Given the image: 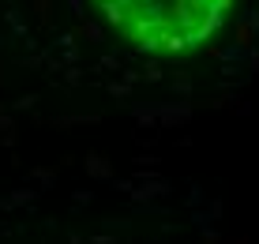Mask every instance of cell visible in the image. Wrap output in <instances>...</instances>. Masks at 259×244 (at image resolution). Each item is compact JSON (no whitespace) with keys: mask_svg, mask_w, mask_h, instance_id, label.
Listing matches in <instances>:
<instances>
[{"mask_svg":"<svg viewBox=\"0 0 259 244\" xmlns=\"http://www.w3.org/2000/svg\"><path fill=\"white\" fill-rule=\"evenodd\" d=\"M105 23L147 53H188L226 23L233 0H94Z\"/></svg>","mask_w":259,"mask_h":244,"instance_id":"obj_1","label":"cell"}]
</instances>
